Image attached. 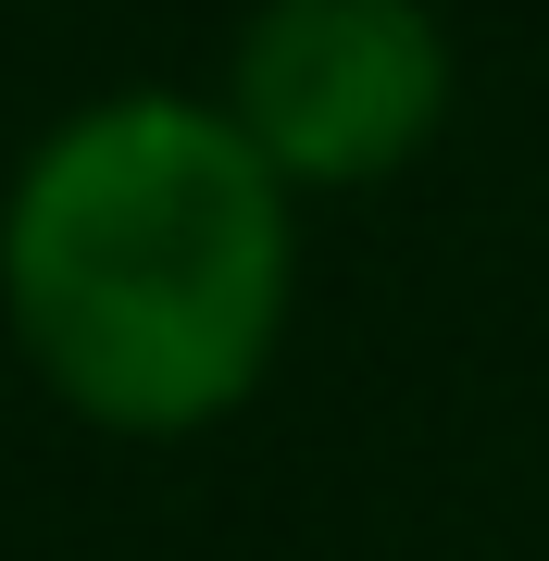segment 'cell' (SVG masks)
<instances>
[{"instance_id":"cell-1","label":"cell","mask_w":549,"mask_h":561,"mask_svg":"<svg viewBox=\"0 0 549 561\" xmlns=\"http://www.w3.org/2000/svg\"><path fill=\"white\" fill-rule=\"evenodd\" d=\"M25 362L113 437H187L263 387L287 324V175L225 101L125 88L50 125L0 213Z\"/></svg>"},{"instance_id":"cell-2","label":"cell","mask_w":549,"mask_h":561,"mask_svg":"<svg viewBox=\"0 0 549 561\" xmlns=\"http://www.w3.org/2000/svg\"><path fill=\"white\" fill-rule=\"evenodd\" d=\"M225 113L287 187H375L449 125V38L425 0H263Z\"/></svg>"}]
</instances>
